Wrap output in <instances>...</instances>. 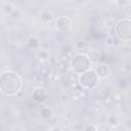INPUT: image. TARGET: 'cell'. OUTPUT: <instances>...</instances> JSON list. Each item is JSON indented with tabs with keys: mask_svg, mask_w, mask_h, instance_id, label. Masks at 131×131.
I'll list each match as a JSON object with an SVG mask.
<instances>
[{
	"mask_svg": "<svg viewBox=\"0 0 131 131\" xmlns=\"http://www.w3.org/2000/svg\"><path fill=\"white\" fill-rule=\"evenodd\" d=\"M117 124H118V119H117L116 116L112 115L107 118V125L108 126H116Z\"/></svg>",
	"mask_w": 131,
	"mask_h": 131,
	"instance_id": "7c38bea8",
	"label": "cell"
},
{
	"mask_svg": "<svg viewBox=\"0 0 131 131\" xmlns=\"http://www.w3.org/2000/svg\"><path fill=\"white\" fill-rule=\"evenodd\" d=\"M50 131H61V129L59 128V127H57V126H54V127H52L51 128V130Z\"/></svg>",
	"mask_w": 131,
	"mask_h": 131,
	"instance_id": "ffe728a7",
	"label": "cell"
},
{
	"mask_svg": "<svg viewBox=\"0 0 131 131\" xmlns=\"http://www.w3.org/2000/svg\"><path fill=\"white\" fill-rule=\"evenodd\" d=\"M20 87H21L20 78L14 72L7 71L1 75L0 89H1V92L3 94L14 95L19 91Z\"/></svg>",
	"mask_w": 131,
	"mask_h": 131,
	"instance_id": "6da1fadb",
	"label": "cell"
},
{
	"mask_svg": "<svg viewBox=\"0 0 131 131\" xmlns=\"http://www.w3.org/2000/svg\"><path fill=\"white\" fill-rule=\"evenodd\" d=\"M55 27L61 33L68 32L72 27V20L68 16H59L55 21Z\"/></svg>",
	"mask_w": 131,
	"mask_h": 131,
	"instance_id": "5b68a950",
	"label": "cell"
},
{
	"mask_svg": "<svg viewBox=\"0 0 131 131\" xmlns=\"http://www.w3.org/2000/svg\"><path fill=\"white\" fill-rule=\"evenodd\" d=\"M116 35L121 40L131 39V19L123 18L116 24Z\"/></svg>",
	"mask_w": 131,
	"mask_h": 131,
	"instance_id": "7a4b0ae2",
	"label": "cell"
},
{
	"mask_svg": "<svg viewBox=\"0 0 131 131\" xmlns=\"http://www.w3.org/2000/svg\"><path fill=\"white\" fill-rule=\"evenodd\" d=\"M95 73H96V75H97L98 78H102L103 79V78H105V77L108 76V74H110V68L106 64H100V66L97 67Z\"/></svg>",
	"mask_w": 131,
	"mask_h": 131,
	"instance_id": "ba28073f",
	"label": "cell"
},
{
	"mask_svg": "<svg viewBox=\"0 0 131 131\" xmlns=\"http://www.w3.org/2000/svg\"><path fill=\"white\" fill-rule=\"evenodd\" d=\"M84 131H96V127L94 125H92V124H89V125H87L85 127Z\"/></svg>",
	"mask_w": 131,
	"mask_h": 131,
	"instance_id": "e0dca14e",
	"label": "cell"
},
{
	"mask_svg": "<svg viewBox=\"0 0 131 131\" xmlns=\"http://www.w3.org/2000/svg\"><path fill=\"white\" fill-rule=\"evenodd\" d=\"M67 131H69V130H67Z\"/></svg>",
	"mask_w": 131,
	"mask_h": 131,
	"instance_id": "44dd1931",
	"label": "cell"
},
{
	"mask_svg": "<svg viewBox=\"0 0 131 131\" xmlns=\"http://www.w3.org/2000/svg\"><path fill=\"white\" fill-rule=\"evenodd\" d=\"M96 131H112L107 124H99L96 126Z\"/></svg>",
	"mask_w": 131,
	"mask_h": 131,
	"instance_id": "4fadbf2b",
	"label": "cell"
},
{
	"mask_svg": "<svg viewBox=\"0 0 131 131\" xmlns=\"http://www.w3.org/2000/svg\"><path fill=\"white\" fill-rule=\"evenodd\" d=\"M40 114L44 119H49L52 117V111L49 107H42L40 110Z\"/></svg>",
	"mask_w": 131,
	"mask_h": 131,
	"instance_id": "8fae6325",
	"label": "cell"
},
{
	"mask_svg": "<svg viewBox=\"0 0 131 131\" xmlns=\"http://www.w3.org/2000/svg\"><path fill=\"white\" fill-rule=\"evenodd\" d=\"M33 98L38 103H43L48 98V92L43 87H37L33 93Z\"/></svg>",
	"mask_w": 131,
	"mask_h": 131,
	"instance_id": "8992f818",
	"label": "cell"
},
{
	"mask_svg": "<svg viewBox=\"0 0 131 131\" xmlns=\"http://www.w3.org/2000/svg\"><path fill=\"white\" fill-rule=\"evenodd\" d=\"M28 44H29V47H33V48H35L37 45H38V41H37V39L36 38H33V37H31L30 39H29V42H28Z\"/></svg>",
	"mask_w": 131,
	"mask_h": 131,
	"instance_id": "2e32d148",
	"label": "cell"
},
{
	"mask_svg": "<svg viewBox=\"0 0 131 131\" xmlns=\"http://www.w3.org/2000/svg\"><path fill=\"white\" fill-rule=\"evenodd\" d=\"M76 50L78 52H80V54H83V53H86L88 52V44L87 42L85 41H79L76 43Z\"/></svg>",
	"mask_w": 131,
	"mask_h": 131,
	"instance_id": "9c48e42d",
	"label": "cell"
},
{
	"mask_svg": "<svg viewBox=\"0 0 131 131\" xmlns=\"http://www.w3.org/2000/svg\"><path fill=\"white\" fill-rule=\"evenodd\" d=\"M87 57H88V59H89L90 62L96 63V62H98L100 60L101 54H100V52L97 49H90L87 52Z\"/></svg>",
	"mask_w": 131,
	"mask_h": 131,
	"instance_id": "52a82bcc",
	"label": "cell"
},
{
	"mask_svg": "<svg viewBox=\"0 0 131 131\" xmlns=\"http://www.w3.org/2000/svg\"><path fill=\"white\" fill-rule=\"evenodd\" d=\"M114 100L120 101V100H121V95H120V94H115V95H114Z\"/></svg>",
	"mask_w": 131,
	"mask_h": 131,
	"instance_id": "d6986e66",
	"label": "cell"
},
{
	"mask_svg": "<svg viewBox=\"0 0 131 131\" xmlns=\"http://www.w3.org/2000/svg\"><path fill=\"white\" fill-rule=\"evenodd\" d=\"M3 10H4L5 12H8L9 14H11L14 9H13V7H12V5H11L10 3H5V4L3 5Z\"/></svg>",
	"mask_w": 131,
	"mask_h": 131,
	"instance_id": "5bb4252c",
	"label": "cell"
},
{
	"mask_svg": "<svg viewBox=\"0 0 131 131\" xmlns=\"http://www.w3.org/2000/svg\"><path fill=\"white\" fill-rule=\"evenodd\" d=\"M41 18H42V20L45 21V23H50V21L53 20L54 15H53V13L50 12L49 10H45V11H43V12L41 13Z\"/></svg>",
	"mask_w": 131,
	"mask_h": 131,
	"instance_id": "30bf717a",
	"label": "cell"
},
{
	"mask_svg": "<svg viewBox=\"0 0 131 131\" xmlns=\"http://www.w3.org/2000/svg\"><path fill=\"white\" fill-rule=\"evenodd\" d=\"M18 15H19V11L16 10V9H14V10L12 11V13L10 14V16H11V17H14V18H15V17H18Z\"/></svg>",
	"mask_w": 131,
	"mask_h": 131,
	"instance_id": "ac0fdd59",
	"label": "cell"
},
{
	"mask_svg": "<svg viewBox=\"0 0 131 131\" xmlns=\"http://www.w3.org/2000/svg\"><path fill=\"white\" fill-rule=\"evenodd\" d=\"M97 80H98V77H97L96 73L93 71H87L79 77L80 84L84 88H88V89L95 87L97 84Z\"/></svg>",
	"mask_w": 131,
	"mask_h": 131,
	"instance_id": "277c9868",
	"label": "cell"
},
{
	"mask_svg": "<svg viewBox=\"0 0 131 131\" xmlns=\"http://www.w3.org/2000/svg\"><path fill=\"white\" fill-rule=\"evenodd\" d=\"M124 12L127 17H131V3H127L124 7Z\"/></svg>",
	"mask_w": 131,
	"mask_h": 131,
	"instance_id": "9a60e30c",
	"label": "cell"
},
{
	"mask_svg": "<svg viewBox=\"0 0 131 131\" xmlns=\"http://www.w3.org/2000/svg\"><path fill=\"white\" fill-rule=\"evenodd\" d=\"M89 66H90V61H89L88 57L84 54H78L72 60L73 70L77 74H81V73L83 74V73L87 72V70L89 69Z\"/></svg>",
	"mask_w": 131,
	"mask_h": 131,
	"instance_id": "3957f363",
	"label": "cell"
}]
</instances>
